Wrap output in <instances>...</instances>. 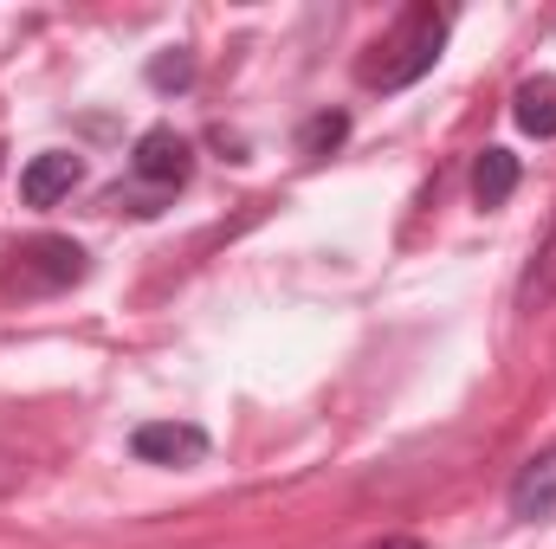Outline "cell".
I'll list each match as a JSON object with an SVG mask.
<instances>
[{
    "mask_svg": "<svg viewBox=\"0 0 556 549\" xmlns=\"http://www.w3.org/2000/svg\"><path fill=\"white\" fill-rule=\"evenodd\" d=\"M91 272V259H85V246L78 240H65V233H39V240H26L20 253H13V284L20 291H65V284H78V278Z\"/></svg>",
    "mask_w": 556,
    "mask_h": 549,
    "instance_id": "obj_2",
    "label": "cell"
},
{
    "mask_svg": "<svg viewBox=\"0 0 556 549\" xmlns=\"http://www.w3.org/2000/svg\"><path fill=\"white\" fill-rule=\"evenodd\" d=\"M130 452L142 465H194V459H207V433L188 420H142L130 433Z\"/></svg>",
    "mask_w": 556,
    "mask_h": 549,
    "instance_id": "obj_3",
    "label": "cell"
},
{
    "mask_svg": "<svg viewBox=\"0 0 556 549\" xmlns=\"http://www.w3.org/2000/svg\"><path fill=\"white\" fill-rule=\"evenodd\" d=\"M446 26H453V13L446 7H408L376 46H369V59L356 65V78L369 85V91H408L415 78L433 72V59H440V46H446Z\"/></svg>",
    "mask_w": 556,
    "mask_h": 549,
    "instance_id": "obj_1",
    "label": "cell"
},
{
    "mask_svg": "<svg viewBox=\"0 0 556 549\" xmlns=\"http://www.w3.org/2000/svg\"><path fill=\"white\" fill-rule=\"evenodd\" d=\"M518 194V155L511 149H485L479 162H472V201L492 214V207H505Z\"/></svg>",
    "mask_w": 556,
    "mask_h": 549,
    "instance_id": "obj_7",
    "label": "cell"
},
{
    "mask_svg": "<svg viewBox=\"0 0 556 549\" xmlns=\"http://www.w3.org/2000/svg\"><path fill=\"white\" fill-rule=\"evenodd\" d=\"M20 485H26V465H20L13 452H0V498H7V491H20Z\"/></svg>",
    "mask_w": 556,
    "mask_h": 549,
    "instance_id": "obj_12",
    "label": "cell"
},
{
    "mask_svg": "<svg viewBox=\"0 0 556 549\" xmlns=\"http://www.w3.org/2000/svg\"><path fill=\"white\" fill-rule=\"evenodd\" d=\"M551 304H556V227L551 240L531 253L525 278H518V310H551Z\"/></svg>",
    "mask_w": 556,
    "mask_h": 549,
    "instance_id": "obj_9",
    "label": "cell"
},
{
    "mask_svg": "<svg viewBox=\"0 0 556 549\" xmlns=\"http://www.w3.org/2000/svg\"><path fill=\"white\" fill-rule=\"evenodd\" d=\"M78 181H85V162L65 155V149H46V155L26 162V175H20V201H26V207H52V201L72 194Z\"/></svg>",
    "mask_w": 556,
    "mask_h": 549,
    "instance_id": "obj_5",
    "label": "cell"
},
{
    "mask_svg": "<svg viewBox=\"0 0 556 549\" xmlns=\"http://www.w3.org/2000/svg\"><path fill=\"white\" fill-rule=\"evenodd\" d=\"M343 137H350V117H343V111H317V117L298 130V149H304V155H330Z\"/></svg>",
    "mask_w": 556,
    "mask_h": 549,
    "instance_id": "obj_10",
    "label": "cell"
},
{
    "mask_svg": "<svg viewBox=\"0 0 556 549\" xmlns=\"http://www.w3.org/2000/svg\"><path fill=\"white\" fill-rule=\"evenodd\" d=\"M130 168H137V181H149V188H181L188 168H194V149H188V137H175V130H142L137 149H130Z\"/></svg>",
    "mask_w": 556,
    "mask_h": 549,
    "instance_id": "obj_4",
    "label": "cell"
},
{
    "mask_svg": "<svg viewBox=\"0 0 556 549\" xmlns=\"http://www.w3.org/2000/svg\"><path fill=\"white\" fill-rule=\"evenodd\" d=\"M188 78H194V59H188V52H162V59L149 65V85H155V91H181Z\"/></svg>",
    "mask_w": 556,
    "mask_h": 549,
    "instance_id": "obj_11",
    "label": "cell"
},
{
    "mask_svg": "<svg viewBox=\"0 0 556 549\" xmlns=\"http://www.w3.org/2000/svg\"><path fill=\"white\" fill-rule=\"evenodd\" d=\"M551 511H556V452H538V459L511 478V518L538 524V518H551Z\"/></svg>",
    "mask_w": 556,
    "mask_h": 549,
    "instance_id": "obj_6",
    "label": "cell"
},
{
    "mask_svg": "<svg viewBox=\"0 0 556 549\" xmlns=\"http://www.w3.org/2000/svg\"><path fill=\"white\" fill-rule=\"evenodd\" d=\"M511 117H518V130L525 137H556V78H525L518 85V98H511Z\"/></svg>",
    "mask_w": 556,
    "mask_h": 549,
    "instance_id": "obj_8",
    "label": "cell"
},
{
    "mask_svg": "<svg viewBox=\"0 0 556 549\" xmlns=\"http://www.w3.org/2000/svg\"><path fill=\"white\" fill-rule=\"evenodd\" d=\"M376 549H427L420 537H389V544H376Z\"/></svg>",
    "mask_w": 556,
    "mask_h": 549,
    "instance_id": "obj_13",
    "label": "cell"
}]
</instances>
